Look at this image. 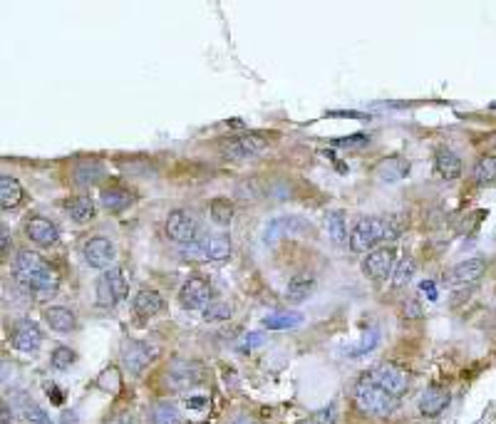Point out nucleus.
<instances>
[{
	"label": "nucleus",
	"mask_w": 496,
	"mask_h": 424,
	"mask_svg": "<svg viewBox=\"0 0 496 424\" xmlns=\"http://www.w3.org/2000/svg\"><path fill=\"white\" fill-rule=\"evenodd\" d=\"M13 273H15V281L20 285H25L27 290L48 293V290H55V285H57L55 271L45 263V258L40 253H35L30 248L17 250L15 263H13Z\"/></svg>",
	"instance_id": "obj_1"
},
{
	"label": "nucleus",
	"mask_w": 496,
	"mask_h": 424,
	"mask_svg": "<svg viewBox=\"0 0 496 424\" xmlns=\"http://www.w3.org/2000/svg\"><path fill=\"white\" fill-rule=\"evenodd\" d=\"M353 400L355 404H357V409L370 414V417H388V414H392L395 404H397V397H392L388 390H382L380 385H375L367 372L355 382Z\"/></svg>",
	"instance_id": "obj_2"
},
{
	"label": "nucleus",
	"mask_w": 496,
	"mask_h": 424,
	"mask_svg": "<svg viewBox=\"0 0 496 424\" xmlns=\"http://www.w3.org/2000/svg\"><path fill=\"white\" fill-rule=\"evenodd\" d=\"M268 144H271V141H268V136L263 134V132H243V134L221 139L218 152H221L224 159H229V162H246V159H253L266 152Z\"/></svg>",
	"instance_id": "obj_3"
},
{
	"label": "nucleus",
	"mask_w": 496,
	"mask_h": 424,
	"mask_svg": "<svg viewBox=\"0 0 496 424\" xmlns=\"http://www.w3.org/2000/svg\"><path fill=\"white\" fill-rule=\"evenodd\" d=\"M388 236H392L388 218L365 216L353 226L348 246H350V250H355V253H367V250H372L380 241L388 239Z\"/></svg>",
	"instance_id": "obj_4"
},
{
	"label": "nucleus",
	"mask_w": 496,
	"mask_h": 424,
	"mask_svg": "<svg viewBox=\"0 0 496 424\" xmlns=\"http://www.w3.org/2000/svg\"><path fill=\"white\" fill-rule=\"evenodd\" d=\"M159 345L157 343H149V340H129L125 343L122 348V365H125V370L129 375H142L144 367L154 362L159 358Z\"/></svg>",
	"instance_id": "obj_5"
},
{
	"label": "nucleus",
	"mask_w": 496,
	"mask_h": 424,
	"mask_svg": "<svg viewBox=\"0 0 496 424\" xmlns=\"http://www.w3.org/2000/svg\"><path fill=\"white\" fill-rule=\"evenodd\" d=\"M367 375H370V380L375 382V385H380L382 390H388L392 397H402L409 387V372L402 370V367L395 362L377 365L375 370H370Z\"/></svg>",
	"instance_id": "obj_6"
},
{
	"label": "nucleus",
	"mask_w": 496,
	"mask_h": 424,
	"mask_svg": "<svg viewBox=\"0 0 496 424\" xmlns=\"http://www.w3.org/2000/svg\"><path fill=\"white\" fill-rule=\"evenodd\" d=\"M166 236L181 246L194 243L199 236L197 216L191 211H184V209H174V211L166 216Z\"/></svg>",
	"instance_id": "obj_7"
},
{
	"label": "nucleus",
	"mask_w": 496,
	"mask_h": 424,
	"mask_svg": "<svg viewBox=\"0 0 496 424\" xmlns=\"http://www.w3.org/2000/svg\"><path fill=\"white\" fill-rule=\"evenodd\" d=\"M179 303L184 310H206L211 305V285L204 278H189L179 290Z\"/></svg>",
	"instance_id": "obj_8"
},
{
	"label": "nucleus",
	"mask_w": 496,
	"mask_h": 424,
	"mask_svg": "<svg viewBox=\"0 0 496 424\" xmlns=\"http://www.w3.org/2000/svg\"><path fill=\"white\" fill-rule=\"evenodd\" d=\"M395 266H397L395 263V248H375L362 261V271L372 281H385L388 276H392Z\"/></svg>",
	"instance_id": "obj_9"
},
{
	"label": "nucleus",
	"mask_w": 496,
	"mask_h": 424,
	"mask_svg": "<svg viewBox=\"0 0 496 424\" xmlns=\"http://www.w3.org/2000/svg\"><path fill=\"white\" fill-rule=\"evenodd\" d=\"M10 340L13 348L20 350V353H35L43 345V332H40L38 323H33L30 318H22L13 325Z\"/></svg>",
	"instance_id": "obj_10"
},
{
	"label": "nucleus",
	"mask_w": 496,
	"mask_h": 424,
	"mask_svg": "<svg viewBox=\"0 0 496 424\" xmlns=\"http://www.w3.org/2000/svg\"><path fill=\"white\" fill-rule=\"evenodd\" d=\"M201 382V367L194 360H176L166 370V385L171 390H186V387H194Z\"/></svg>",
	"instance_id": "obj_11"
},
{
	"label": "nucleus",
	"mask_w": 496,
	"mask_h": 424,
	"mask_svg": "<svg viewBox=\"0 0 496 424\" xmlns=\"http://www.w3.org/2000/svg\"><path fill=\"white\" fill-rule=\"evenodd\" d=\"M82 256L90 268H107L115 258V246L104 236H92L82 246Z\"/></svg>",
	"instance_id": "obj_12"
},
{
	"label": "nucleus",
	"mask_w": 496,
	"mask_h": 424,
	"mask_svg": "<svg viewBox=\"0 0 496 424\" xmlns=\"http://www.w3.org/2000/svg\"><path fill=\"white\" fill-rule=\"evenodd\" d=\"M486 271V263L481 258H469V261H462L449 271L447 283L452 288H467V285H474Z\"/></svg>",
	"instance_id": "obj_13"
},
{
	"label": "nucleus",
	"mask_w": 496,
	"mask_h": 424,
	"mask_svg": "<svg viewBox=\"0 0 496 424\" xmlns=\"http://www.w3.org/2000/svg\"><path fill=\"white\" fill-rule=\"evenodd\" d=\"M25 234L27 239L33 241V243L38 246H55L57 243V239H60V231H57V226H55L50 218L45 216H30L25 223Z\"/></svg>",
	"instance_id": "obj_14"
},
{
	"label": "nucleus",
	"mask_w": 496,
	"mask_h": 424,
	"mask_svg": "<svg viewBox=\"0 0 496 424\" xmlns=\"http://www.w3.org/2000/svg\"><path fill=\"white\" fill-rule=\"evenodd\" d=\"M409 169H412V164H409L407 159L390 157V159H382V162L377 164L375 176H377V181H382V184H397V181H402L404 176L409 174Z\"/></svg>",
	"instance_id": "obj_15"
},
{
	"label": "nucleus",
	"mask_w": 496,
	"mask_h": 424,
	"mask_svg": "<svg viewBox=\"0 0 496 424\" xmlns=\"http://www.w3.org/2000/svg\"><path fill=\"white\" fill-rule=\"evenodd\" d=\"M434 169L442 179L457 181L459 176H462V159H459L452 149L442 147V149H437V154H434Z\"/></svg>",
	"instance_id": "obj_16"
},
{
	"label": "nucleus",
	"mask_w": 496,
	"mask_h": 424,
	"mask_svg": "<svg viewBox=\"0 0 496 424\" xmlns=\"http://www.w3.org/2000/svg\"><path fill=\"white\" fill-rule=\"evenodd\" d=\"M449 404V392L442 390V387H430L420 395V412L425 417H437L442 414Z\"/></svg>",
	"instance_id": "obj_17"
},
{
	"label": "nucleus",
	"mask_w": 496,
	"mask_h": 424,
	"mask_svg": "<svg viewBox=\"0 0 496 424\" xmlns=\"http://www.w3.org/2000/svg\"><path fill=\"white\" fill-rule=\"evenodd\" d=\"M132 308H134V313L139 318H152V316H157V313H162L164 298L157 293V290L142 288L134 295V300H132Z\"/></svg>",
	"instance_id": "obj_18"
},
{
	"label": "nucleus",
	"mask_w": 496,
	"mask_h": 424,
	"mask_svg": "<svg viewBox=\"0 0 496 424\" xmlns=\"http://www.w3.org/2000/svg\"><path fill=\"white\" fill-rule=\"evenodd\" d=\"M43 318L55 332H72L77 327L75 313H72L70 308H62V305H50V308H45Z\"/></svg>",
	"instance_id": "obj_19"
},
{
	"label": "nucleus",
	"mask_w": 496,
	"mask_h": 424,
	"mask_svg": "<svg viewBox=\"0 0 496 424\" xmlns=\"http://www.w3.org/2000/svg\"><path fill=\"white\" fill-rule=\"evenodd\" d=\"M204 258L211 263H224L231 258V239L226 234H213L204 239Z\"/></svg>",
	"instance_id": "obj_20"
},
{
	"label": "nucleus",
	"mask_w": 496,
	"mask_h": 424,
	"mask_svg": "<svg viewBox=\"0 0 496 424\" xmlns=\"http://www.w3.org/2000/svg\"><path fill=\"white\" fill-rule=\"evenodd\" d=\"M313 288H316V276H311V273H298V276L288 283L285 298H288L290 303H303V300L313 293Z\"/></svg>",
	"instance_id": "obj_21"
},
{
	"label": "nucleus",
	"mask_w": 496,
	"mask_h": 424,
	"mask_svg": "<svg viewBox=\"0 0 496 424\" xmlns=\"http://www.w3.org/2000/svg\"><path fill=\"white\" fill-rule=\"evenodd\" d=\"M99 199H102L107 211L117 213V211H125V209L134 202V194L122 189V186H109V189H102V196H99Z\"/></svg>",
	"instance_id": "obj_22"
},
{
	"label": "nucleus",
	"mask_w": 496,
	"mask_h": 424,
	"mask_svg": "<svg viewBox=\"0 0 496 424\" xmlns=\"http://www.w3.org/2000/svg\"><path fill=\"white\" fill-rule=\"evenodd\" d=\"M303 323V313L298 310H285V313H273V316L263 318V327L268 330H290Z\"/></svg>",
	"instance_id": "obj_23"
},
{
	"label": "nucleus",
	"mask_w": 496,
	"mask_h": 424,
	"mask_svg": "<svg viewBox=\"0 0 496 424\" xmlns=\"http://www.w3.org/2000/svg\"><path fill=\"white\" fill-rule=\"evenodd\" d=\"M22 202V186L13 176H3L0 179V206L3 209H15Z\"/></svg>",
	"instance_id": "obj_24"
},
{
	"label": "nucleus",
	"mask_w": 496,
	"mask_h": 424,
	"mask_svg": "<svg viewBox=\"0 0 496 424\" xmlns=\"http://www.w3.org/2000/svg\"><path fill=\"white\" fill-rule=\"evenodd\" d=\"M72 176H75V184L92 186L104 176V167L99 162H80L75 167V171H72Z\"/></svg>",
	"instance_id": "obj_25"
},
{
	"label": "nucleus",
	"mask_w": 496,
	"mask_h": 424,
	"mask_svg": "<svg viewBox=\"0 0 496 424\" xmlns=\"http://www.w3.org/2000/svg\"><path fill=\"white\" fill-rule=\"evenodd\" d=\"M65 209L77 223H85L94 216V202L90 196H77V199H67Z\"/></svg>",
	"instance_id": "obj_26"
},
{
	"label": "nucleus",
	"mask_w": 496,
	"mask_h": 424,
	"mask_svg": "<svg viewBox=\"0 0 496 424\" xmlns=\"http://www.w3.org/2000/svg\"><path fill=\"white\" fill-rule=\"evenodd\" d=\"M474 179L479 186H491L496 181V157L494 154H484L476 159L474 164Z\"/></svg>",
	"instance_id": "obj_27"
},
{
	"label": "nucleus",
	"mask_w": 496,
	"mask_h": 424,
	"mask_svg": "<svg viewBox=\"0 0 496 424\" xmlns=\"http://www.w3.org/2000/svg\"><path fill=\"white\" fill-rule=\"evenodd\" d=\"M325 226H327V234L333 239L335 246H345L350 243L348 239V226H345V216L343 211H330L325 216Z\"/></svg>",
	"instance_id": "obj_28"
},
{
	"label": "nucleus",
	"mask_w": 496,
	"mask_h": 424,
	"mask_svg": "<svg viewBox=\"0 0 496 424\" xmlns=\"http://www.w3.org/2000/svg\"><path fill=\"white\" fill-rule=\"evenodd\" d=\"M17 404H20V412H22V417H25L27 422H33V424H52V419L45 414V409L38 407V404L27 397V395H22V392H20V400H17Z\"/></svg>",
	"instance_id": "obj_29"
},
{
	"label": "nucleus",
	"mask_w": 496,
	"mask_h": 424,
	"mask_svg": "<svg viewBox=\"0 0 496 424\" xmlns=\"http://www.w3.org/2000/svg\"><path fill=\"white\" fill-rule=\"evenodd\" d=\"M94 298H97L99 308H112V305L120 303L117 295H115V290H112V285H109L107 273H102V276L97 278V283H94Z\"/></svg>",
	"instance_id": "obj_30"
},
{
	"label": "nucleus",
	"mask_w": 496,
	"mask_h": 424,
	"mask_svg": "<svg viewBox=\"0 0 496 424\" xmlns=\"http://www.w3.org/2000/svg\"><path fill=\"white\" fill-rule=\"evenodd\" d=\"M211 221L218 223V226H229L231 218H234V204L229 199H213L211 202Z\"/></svg>",
	"instance_id": "obj_31"
},
{
	"label": "nucleus",
	"mask_w": 496,
	"mask_h": 424,
	"mask_svg": "<svg viewBox=\"0 0 496 424\" xmlns=\"http://www.w3.org/2000/svg\"><path fill=\"white\" fill-rule=\"evenodd\" d=\"M107 278H109V285H112V290H115L117 300H125L127 293H129V276H127L125 268H109Z\"/></svg>",
	"instance_id": "obj_32"
},
{
	"label": "nucleus",
	"mask_w": 496,
	"mask_h": 424,
	"mask_svg": "<svg viewBox=\"0 0 496 424\" xmlns=\"http://www.w3.org/2000/svg\"><path fill=\"white\" fill-rule=\"evenodd\" d=\"M179 409L169 402H159L152 409V424H179Z\"/></svg>",
	"instance_id": "obj_33"
},
{
	"label": "nucleus",
	"mask_w": 496,
	"mask_h": 424,
	"mask_svg": "<svg viewBox=\"0 0 496 424\" xmlns=\"http://www.w3.org/2000/svg\"><path fill=\"white\" fill-rule=\"evenodd\" d=\"M231 313H234L231 303H226V300H211V305L204 310V320L206 323H224V320H231Z\"/></svg>",
	"instance_id": "obj_34"
},
{
	"label": "nucleus",
	"mask_w": 496,
	"mask_h": 424,
	"mask_svg": "<svg viewBox=\"0 0 496 424\" xmlns=\"http://www.w3.org/2000/svg\"><path fill=\"white\" fill-rule=\"evenodd\" d=\"M412 276H415V261H412L409 256H404L402 261H397V266H395L392 285L395 288H404V285L412 281Z\"/></svg>",
	"instance_id": "obj_35"
},
{
	"label": "nucleus",
	"mask_w": 496,
	"mask_h": 424,
	"mask_svg": "<svg viewBox=\"0 0 496 424\" xmlns=\"http://www.w3.org/2000/svg\"><path fill=\"white\" fill-rule=\"evenodd\" d=\"M75 360H77L75 350H70V348H65V345H60V348H55V350H52V358H50V362H52L55 370H70L72 365H75Z\"/></svg>",
	"instance_id": "obj_36"
},
{
	"label": "nucleus",
	"mask_w": 496,
	"mask_h": 424,
	"mask_svg": "<svg viewBox=\"0 0 496 424\" xmlns=\"http://www.w3.org/2000/svg\"><path fill=\"white\" fill-rule=\"evenodd\" d=\"M97 385L102 387L104 392H120V370L117 367H109V370H104L102 375H99V380H97Z\"/></svg>",
	"instance_id": "obj_37"
},
{
	"label": "nucleus",
	"mask_w": 496,
	"mask_h": 424,
	"mask_svg": "<svg viewBox=\"0 0 496 424\" xmlns=\"http://www.w3.org/2000/svg\"><path fill=\"white\" fill-rule=\"evenodd\" d=\"M377 340H380V332H377V327H372V330L367 332L365 337H362V343L357 345L355 350H350V353H353V355H365V353H370V350L377 348Z\"/></svg>",
	"instance_id": "obj_38"
},
{
	"label": "nucleus",
	"mask_w": 496,
	"mask_h": 424,
	"mask_svg": "<svg viewBox=\"0 0 496 424\" xmlns=\"http://www.w3.org/2000/svg\"><path fill=\"white\" fill-rule=\"evenodd\" d=\"M335 419H338V412H335V404H330L327 409H320V412L313 414L306 424H335Z\"/></svg>",
	"instance_id": "obj_39"
},
{
	"label": "nucleus",
	"mask_w": 496,
	"mask_h": 424,
	"mask_svg": "<svg viewBox=\"0 0 496 424\" xmlns=\"http://www.w3.org/2000/svg\"><path fill=\"white\" fill-rule=\"evenodd\" d=\"M365 141H367L365 134H353V136H343V139H335L333 144L335 147H360Z\"/></svg>",
	"instance_id": "obj_40"
},
{
	"label": "nucleus",
	"mask_w": 496,
	"mask_h": 424,
	"mask_svg": "<svg viewBox=\"0 0 496 424\" xmlns=\"http://www.w3.org/2000/svg\"><path fill=\"white\" fill-rule=\"evenodd\" d=\"M243 340L246 343H241V350H253V348H258V345L263 343V335L261 332H251V335H246Z\"/></svg>",
	"instance_id": "obj_41"
},
{
	"label": "nucleus",
	"mask_w": 496,
	"mask_h": 424,
	"mask_svg": "<svg viewBox=\"0 0 496 424\" xmlns=\"http://www.w3.org/2000/svg\"><path fill=\"white\" fill-rule=\"evenodd\" d=\"M206 407H208V397H201V395L186 400V409H206Z\"/></svg>",
	"instance_id": "obj_42"
},
{
	"label": "nucleus",
	"mask_w": 496,
	"mask_h": 424,
	"mask_svg": "<svg viewBox=\"0 0 496 424\" xmlns=\"http://www.w3.org/2000/svg\"><path fill=\"white\" fill-rule=\"evenodd\" d=\"M45 390H48V395H50V397H52V402H55V404H62V400H65V395H62V392L57 390V387L48 385V387H45Z\"/></svg>",
	"instance_id": "obj_43"
},
{
	"label": "nucleus",
	"mask_w": 496,
	"mask_h": 424,
	"mask_svg": "<svg viewBox=\"0 0 496 424\" xmlns=\"http://www.w3.org/2000/svg\"><path fill=\"white\" fill-rule=\"evenodd\" d=\"M404 313H407V318H420V308H417L415 300H409V303L404 305Z\"/></svg>",
	"instance_id": "obj_44"
},
{
	"label": "nucleus",
	"mask_w": 496,
	"mask_h": 424,
	"mask_svg": "<svg viewBox=\"0 0 496 424\" xmlns=\"http://www.w3.org/2000/svg\"><path fill=\"white\" fill-rule=\"evenodd\" d=\"M422 290H425V293L430 295V300H437V288H434V283H432V281L422 283Z\"/></svg>",
	"instance_id": "obj_45"
},
{
	"label": "nucleus",
	"mask_w": 496,
	"mask_h": 424,
	"mask_svg": "<svg viewBox=\"0 0 496 424\" xmlns=\"http://www.w3.org/2000/svg\"><path fill=\"white\" fill-rule=\"evenodd\" d=\"M107 424H134V419L129 417V414H120V417H115V419H109Z\"/></svg>",
	"instance_id": "obj_46"
},
{
	"label": "nucleus",
	"mask_w": 496,
	"mask_h": 424,
	"mask_svg": "<svg viewBox=\"0 0 496 424\" xmlns=\"http://www.w3.org/2000/svg\"><path fill=\"white\" fill-rule=\"evenodd\" d=\"M0 234H3V243H0V246H3V253H6V250H8V241H10V239H8V229H6V226H3V231H0Z\"/></svg>",
	"instance_id": "obj_47"
},
{
	"label": "nucleus",
	"mask_w": 496,
	"mask_h": 424,
	"mask_svg": "<svg viewBox=\"0 0 496 424\" xmlns=\"http://www.w3.org/2000/svg\"><path fill=\"white\" fill-rule=\"evenodd\" d=\"M10 422V414H8V402L3 404V424H8Z\"/></svg>",
	"instance_id": "obj_48"
},
{
	"label": "nucleus",
	"mask_w": 496,
	"mask_h": 424,
	"mask_svg": "<svg viewBox=\"0 0 496 424\" xmlns=\"http://www.w3.org/2000/svg\"><path fill=\"white\" fill-rule=\"evenodd\" d=\"M234 424H248V419H239V422H234Z\"/></svg>",
	"instance_id": "obj_49"
},
{
	"label": "nucleus",
	"mask_w": 496,
	"mask_h": 424,
	"mask_svg": "<svg viewBox=\"0 0 496 424\" xmlns=\"http://www.w3.org/2000/svg\"><path fill=\"white\" fill-rule=\"evenodd\" d=\"M491 109H496V102H491Z\"/></svg>",
	"instance_id": "obj_50"
},
{
	"label": "nucleus",
	"mask_w": 496,
	"mask_h": 424,
	"mask_svg": "<svg viewBox=\"0 0 496 424\" xmlns=\"http://www.w3.org/2000/svg\"><path fill=\"white\" fill-rule=\"evenodd\" d=\"M494 144H496V141H494Z\"/></svg>",
	"instance_id": "obj_51"
}]
</instances>
